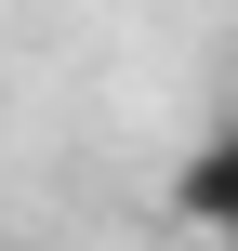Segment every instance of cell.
<instances>
[{"mask_svg":"<svg viewBox=\"0 0 238 251\" xmlns=\"http://www.w3.org/2000/svg\"><path fill=\"white\" fill-rule=\"evenodd\" d=\"M172 225H199V238H238V119H212V132L172 159Z\"/></svg>","mask_w":238,"mask_h":251,"instance_id":"1","label":"cell"}]
</instances>
